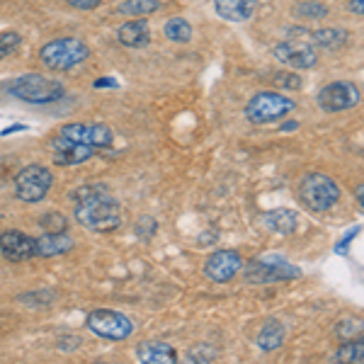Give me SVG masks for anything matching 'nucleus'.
Returning <instances> with one entry per match:
<instances>
[{"mask_svg": "<svg viewBox=\"0 0 364 364\" xmlns=\"http://www.w3.org/2000/svg\"><path fill=\"white\" fill-rule=\"evenodd\" d=\"M73 219L90 233H112L122 226V204L105 185H83L73 192Z\"/></svg>", "mask_w": 364, "mask_h": 364, "instance_id": "obj_1", "label": "nucleus"}, {"mask_svg": "<svg viewBox=\"0 0 364 364\" xmlns=\"http://www.w3.org/2000/svg\"><path fill=\"white\" fill-rule=\"evenodd\" d=\"M8 92L27 105H51L66 95V85L58 78H51V75L44 73H25L20 78L10 80Z\"/></svg>", "mask_w": 364, "mask_h": 364, "instance_id": "obj_2", "label": "nucleus"}, {"mask_svg": "<svg viewBox=\"0 0 364 364\" xmlns=\"http://www.w3.org/2000/svg\"><path fill=\"white\" fill-rule=\"evenodd\" d=\"M90 46L78 37H58L39 49V61L49 70H70L87 61Z\"/></svg>", "mask_w": 364, "mask_h": 364, "instance_id": "obj_3", "label": "nucleus"}, {"mask_svg": "<svg viewBox=\"0 0 364 364\" xmlns=\"http://www.w3.org/2000/svg\"><path fill=\"white\" fill-rule=\"evenodd\" d=\"M299 199L306 209L323 214V211H331L340 202V187L331 175L309 173L299 185Z\"/></svg>", "mask_w": 364, "mask_h": 364, "instance_id": "obj_4", "label": "nucleus"}, {"mask_svg": "<svg viewBox=\"0 0 364 364\" xmlns=\"http://www.w3.org/2000/svg\"><path fill=\"white\" fill-rule=\"evenodd\" d=\"M294 107H296V102L291 97L282 95V92H274V90H265L248 100L243 114L250 124H269V122H277L282 117L291 114Z\"/></svg>", "mask_w": 364, "mask_h": 364, "instance_id": "obj_5", "label": "nucleus"}, {"mask_svg": "<svg viewBox=\"0 0 364 364\" xmlns=\"http://www.w3.org/2000/svg\"><path fill=\"white\" fill-rule=\"evenodd\" d=\"M15 197L25 204H39L54 185V173L42 163H29L15 175Z\"/></svg>", "mask_w": 364, "mask_h": 364, "instance_id": "obj_6", "label": "nucleus"}, {"mask_svg": "<svg viewBox=\"0 0 364 364\" xmlns=\"http://www.w3.org/2000/svg\"><path fill=\"white\" fill-rule=\"evenodd\" d=\"M85 326L92 336H97L102 340H112V343H122V340L132 338V333H134L132 318L124 314H119V311H114V309L90 311V314H87Z\"/></svg>", "mask_w": 364, "mask_h": 364, "instance_id": "obj_7", "label": "nucleus"}, {"mask_svg": "<svg viewBox=\"0 0 364 364\" xmlns=\"http://www.w3.org/2000/svg\"><path fill=\"white\" fill-rule=\"evenodd\" d=\"M301 277V269L282 257H257L243 265V279L250 284H267V282H289Z\"/></svg>", "mask_w": 364, "mask_h": 364, "instance_id": "obj_8", "label": "nucleus"}, {"mask_svg": "<svg viewBox=\"0 0 364 364\" xmlns=\"http://www.w3.org/2000/svg\"><path fill=\"white\" fill-rule=\"evenodd\" d=\"M56 136L68 139L73 144L90 146L95 151L109 149L114 144V132L102 122H70V124H63L58 129Z\"/></svg>", "mask_w": 364, "mask_h": 364, "instance_id": "obj_9", "label": "nucleus"}, {"mask_svg": "<svg viewBox=\"0 0 364 364\" xmlns=\"http://www.w3.org/2000/svg\"><path fill=\"white\" fill-rule=\"evenodd\" d=\"M362 100L360 87L355 83H348V80H336V83H328L321 87V92L316 95V105L323 109V112H345V109L357 107Z\"/></svg>", "mask_w": 364, "mask_h": 364, "instance_id": "obj_10", "label": "nucleus"}, {"mask_svg": "<svg viewBox=\"0 0 364 364\" xmlns=\"http://www.w3.org/2000/svg\"><path fill=\"white\" fill-rule=\"evenodd\" d=\"M287 39L304 42L314 49H343L350 42V32L343 27H321V29H306V27H289Z\"/></svg>", "mask_w": 364, "mask_h": 364, "instance_id": "obj_11", "label": "nucleus"}, {"mask_svg": "<svg viewBox=\"0 0 364 364\" xmlns=\"http://www.w3.org/2000/svg\"><path fill=\"white\" fill-rule=\"evenodd\" d=\"M272 56L282 66L299 68V70H309L318 66V51L304 42H294V39H284V42L274 44Z\"/></svg>", "mask_w": 364, "mask_h": 364, "instance_id": "obj_12", "label": "nucleus"}, {"mask_svg": "<svg viewBox=\"0 0 364 364\" xmlns=\"http://www.w3.org/2000/svg\"><path fill=\"white\" fill-rule=\"evenodd\" d=\"M243 269V255L238 250H216L204 260V277L226 284Z\"/></svg>", "mask_w": 364, "mask_h": 364, "instance_id": "obj_13", "label": "nucleus"}, {"mask_svg": "<svg viewBox=\"0 0 364 364\" xmlns=\"http://www.w3.org/2000/svg\"><path fill=\"white\" fill-rule=\"evenodd\" d=\"M0 255L10 262H27L37 257V238L25 231H3L0 233Z\"/></svg>", "mask_w": 364, "mask_h": 364, "instance_id": "obj_14", "label": "nucleus"}, {"mask_svg": "<svg viewBox=\"0 0 364 364\" xmlns=\"http://www.w3.org/2000/svg\"><path fill=\"white\" fill-rule=\"evenodd\" d=\"M97 151L83 144H73L68 139L54 136L51 139V158H54L56 166L61 168H73V166H83L85 161H90Z\"/></svg>", "mask_w": 364, "mask_h": 364, "instance_id": "obj_15", "label": "nucleus"}, {"mask_svg": "<svg viewBox=\"0 0 364 364\" xmlns=\"http://www.w3.org/2000/svg\"><path fill=\"white\" fill-rule=\"evenodd\" d=\"M178 350L163 340H144L136 345L139 364H178Z\"/></svg>", "mask_w": 364, "mask_h": 364, "instance_id": "obj_16", "label": "nucleus"}, {"mask_svg": "<svg viewBox=\"0 0 364 364\" xmlns=\"http://www.w3.org/2000/svg\"><path fill=\"white\" fill-rule=\"evenodd\" d=\"M117 42L127 49H144L151 44V27L144 17L139 20H127L124 25L117 27Z\"/></svg>", "mask_w": 364, "mask_h": 364, "instance_id": "obj_17", "label": "nucleus"}, {"mask_svg": "<svg viewBox=\"0 0 364 364\" xmlns=\"http://www.w3.org/2000/svg\"><path fill=\"white\" fill-rule=\"evenodd\" d=\"M214 10L226 22H248L257 10V0H214Z\"/></svg>", "mask_w": 364, "mask_h": 364, "instance_id": "obj_18", "label": "nucleus"}, {"mask_svg": "<svg viewBox=\"0 0 364 364\" xmlns=\"http://www.w3.org/2000/svg\"><path fill=\"white\" fill-rule=\"evenodd\" d=\"M75 248V240L68 236V233H44V236L37 238V257H58L66 255Z\"/></svg>", "mask_w": 364, "mask_h": 364, "instance_id": "obj_19", "label": "nucleus"}, {"mask_svg": "<svg viewBox=\"0 0 364 364\" xmlns=\"http://www.w3.org/2000/svg\"><path fill=\"white\" fill-rule=\"evenodd\" d=\"M262 221H265V226L269 231L282 233V236H289V233H294L299 226V214L291 209H272L262 216Z\"/></svg>", "mask_w": 364, "mask_h": 364, "instance_id": "obj_20", "label": "nucleus"}, {"mask_svg": "<svg viewBox=\"0 0 364 364\" xmlns=\"http://www.w3.org/2000/svg\"><path fill=\"white\" fill-rule=\"evenodd\" d=\"M284 338H287V328L282 326V321L269 318L265 326L260 328V333H257L255 345L260 350H265V352H272V350H277L282 343H284Z\"/></svg>", "mask_w": 364, "mask_h": 364, "instance_id": "obj_21", "label": "nucleus"}, {"mask_svg": "<svg viewBox=\"0 0 364 364\" xmlns=\"http://www.w3.org/2000/svg\"><path fill=\"white\" fill-rule=\"evenodd\" d=\"M161 10V0H122L117 5V15H124L129 20H139V17H149Z\"/></svg>", "mask_w": 364, "mask_h": 364, "instance_id": "obj_22", "label": "nucleus"}, {"mask_svg": "<svg viewBox=\"0 0 364 364\" xmlns=\"http://www.w3.org/2000/svg\"><path fill=\"white\" fill-rule=\"evenodd\" d=\"M163 34H166L168 42H175V44H187L192 39V25L185 20V17H168L163 22Z\"/></svg>", "mask_w": 364, "mask_h": 364, "instance_id": "obj_23", "label": "nucleus"}, {"mask_svg": "<svg viewBox=\"0 0 364 364\" xmlns=\"http://www.w3.org/2000/svg\"><path fill=\"white\" fill-rule=\"evenodd\" d=\"M336 364H357L364 362V338L362 340H350V343H343L340 350L336 352Z\"/></svg>", "mask_w": 364, "mask_h": 364, "instance_id": "obj_24", "label": "nucleus"}, {"mask_svg": "<svg viewBox=\"0 0 364 364\" xmlns=\"http://www.w3.org/2000/svg\"><path fill=\"white\" fill-rule=\"evenodd\" d=\"M336 336L343 340V343H350V340H362L364 338V321L357 318V316L343 318L336 326Z\"/></svg>", "mask_w": 364, "mask_h": 364, "instance_id": "obj_25", "label": "nucleus"}, {"mask_svg": "<svg viewBox=\"0 0 364 364\" xmlns=\"http://www.w3.org/2000/svg\"><path fill=\"white\" fill-rule=\"evenodd\" d=\"M328 5L326 3H318V0H304V3L294 5V15L296 17H304V20H323L328 17Z\"/></svg>", "mask_w": 364, "mask_h": 364, "instance_id": "obj_26", "label": "nucleus"}, {"mask_svg": "<svg viewBox=\"0 0 364 364\" xmlns=\"http://www.w3.org/2000/svg\"><path fill=\"white\" fill-rule=\"evenodd\" d=\"M39 226H42L44 233H66L68 231V219L61 214V211H49L39 219Z\"/></svg>", "mask_w": 364, "mask_h": 364, "instance_id": "obj_27", "label": "nucleus"}, {"mask_svg": "<svg viewBox=\"0 0 364 364\" xmlns=\"http://www.w3.org/2000/svg\"><path fill=\"white\" fill-rule=\"evenodd\" d=\"M22 46V37L13 29H8V32H0V61L8 56H13L17 49Z\"/></svg>", "mask_w": 364, "mask_h": 364, "instance_id": "obj_28", "label": "nucleus"}, {"mask_svg": "<svg viewBox=\"0 0 364 364\" xmlns=\"http://www.w3.org/2000/svg\"><path fill=\"white\" fill-rule=\"evenodd\" d=\"M136 236L141 240H151L156 236V231H158V221L156 219H151V216H141V219L136 221Z\"/></svg>", "mask_w": 364, "mask_h": 364, "instance_id": "obj_29", "label": "nucleus"}, {"mask_svg": "<svg viewBox=\"0 0 364 364\" xmlns=\"http://www.w3.org/2000/svg\"><path fill=\"white\" fill-rule=\"evenodd\" d=\"M274 83L279 87H284V90H299V87H301V78H299L296 73H291V70H284V73L274 75Z\"/></svg>", "mask_w": 364, "mask_h": 364, "instance_id": "obj_30", "label": "nucleus"}, {"mask_svg": "<svg viewBox=\"0 0 364 364\" xmlns=\"http://www.w3.org/2000/svg\"><path fill=\"white\" fill-rule=\"evenodd\" d=\"M68 8L73 10H83V13H87V10H95L102 5V0H66Z\"/></svg>", "mask_w": 364, "mask_h": 364, "instance_id": "obj_31", "label": "nucleus"}, {"mask_svg": "<svg viewBox=\"0 0 364 364\" xmlns=\"http://www.w3.org/2000/svg\"><path fill=\"white\" fill-rule=\"evenodd\" d=\"M75 348H80V338H75V336H63V338H58V350H75Z\"/></svg>", "mask_w": 364, "mask_h": 364, "instance_id": "obj_32", "label": "nucleus"}, {"mask_svg": "<svg viewBox=\"0 0 364 364\" xmlns=\"http://www.w3.org/2000/svg\"><path fill=\"white\" fill-rule=\"evenodd\" d=\"M357 233H360V226H355V228H352L350 233H345V236H343V240H340V243L336 245V252H345V248H348V245L352 243V238H355Z\"/></svg>", "mask_w": 364, "mask_h": 364, "instance_id": "obj_33", "label": "nucleus"}, {"mask_svg": "<svg viewBox=\"0 0 364 364\" xmlns=\"http://www.w3.org/2000/svg\"><path fill=\"white\" fill-rule=\"evenodd\" d=\"M348 13L364 17V0H348Z\"/></svg>", "mask_w": 364, "mask_h": 364, "instance_id": "obj_34", "label": "nucleus"}, {"mask_svg": "<svg viewBox=\"0 0 364 364\" xmlns=\"http://www.w3.org/2000/svg\"><path fill=\"white\" fill-rule=\"evenodd\" d=\"M25 124H15V127H8V129H5V132H3V136H8V134H15V132H25Z\"/></svg>", "mask_w": 364, "mask_h": 364, "instance_id": "obj_35", "label": "nucleus"}, {"mask_svg": "<svg viewBox=\"0 0 364 364\" xmlns=\"http://www.w3.org/2000/svg\"><path fill=\"white\" fill-rule=\"evenodd\" d=\"M112 83H114L112 78H100L95 80V87H112Z\"/></svg>", "mask_w": 364, "mask_h": 364, "instance_id": "obj_36", "label": "nucleus"}, {"mask_svg": "<svg viewBox=\"0 0 364 364\" xmlns=\"http://www.w3.org/2000/svg\"><path fill=\"white\" fill-rule=\"evenodd\" d=\"M355 195H357V202H360V204H362V209H364V185L357 187V190H355Z\"/></svg>", "mask_w": 364, "mask_h": 364, "instance_id": "obj_37", "label": "nucleus"}, {"mask_svg": "<svg viewBox=\"0 0 364 364\" xmlns=\"http://www.w3.org/2000/svg\"><path fill=\"white\" fill-rule=\"evenodd\" d=\"M90 364H107V362H102V360H100V362H90Z\"/></svg>", "mask_w": 364, "mask_h": 364, "instance_id": "obj_38", "label": "nucleus"}]
</instances>
